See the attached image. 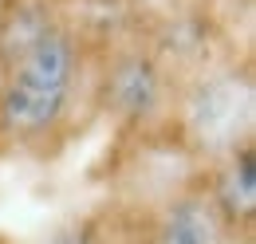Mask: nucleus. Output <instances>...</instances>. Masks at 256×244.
Returning a JSON list of instances; mask_svg holds the SVG:
<instances>
[{
  "mask_svg": "<svg viewBox=\"0 0 256 244\" xmlns=\"http://www.w3.org/2000/svg\"><path fill=\"white\" fill-rule=\"evenodd\" d=\"M79 79H83V48L71 28L52 24L32 48L4 63L0 138L12 146L44 142L67 118Z\"/></svg>",
  "mask_w": 256,
  "mask_h": 244,
  "instance_id": "f257e3e1",
  "label": "nucleus"
},
{
  "mask_svg": "<svg viewBox=\"0 0 256 244\" xmlns=\"http://www.w3.org/2000/svg\"><path fill=\"white\" fill-rule=\"evenodd\" d=\"M256 91L248 67H209L182 94V130L201 158L252 146Z\"/></svg>",
  "mask_w": 256,
  "mask_h": 244,
  "instance_id": "f03ea898",
  "label": "nucleus"
},
{
  "mask_svg": "<svg viewBox=\"0 0 256 244\" xmlns=\"http://www.w3.org/2000/svg\"><path fill=\"white\" fill-rule=\"evenodd\" d=\"M170 83H166V67L154 52L146 48H122L114 60L106 63V79H102V102L106 110L126 126H146L166 110Z\"/></svg>",
  "mask_w": 256,
  "mask_h": 244,
  "instance_id": "7ed1b4c3",
  "label": "nucleus"
},
{
  "mask_svg": "<svg viewBox=\"0 0 256 244\" xmlns=\"http://www.w3.org/2000/svg\"><path fill=\"white\" fill-rule=\"evenodd\" d=\"M232 236L228 220L213 205L205 185H190L170 193L154 213L146 244H224Z\"/></svg>",
  "mask_w": 256,
  "mask_h": 244,
  "instance_id": "20e7f679",
  "label": "nucleus"
},
{
  "mask_svg": "<svg viewBox=\"0 0 256 244\" xmlns=\"http://www.w3.org/2000/svg\"><path fill=\"white\" fill-rule=\"evenodd\" d=\"M213 205L221 209V216L228 220L232 232H252L256 220V154L252 146L217 158L213 170V185H205Z\"/></svg>",
  "mask_w": 256,
  "mask_h": 244,
  "instance_id": "39448f33",
  "label": "nucleus"
},
{
  "mask_svg": "<svg viewBox=\"0 0 256 244\" xmlns=\"http://www.w3.org/2000/svg\"><path fill=\"white\" fill-rule=\"evenodd\" d=\"M224 244H252V232H232Z\"/></svg>",
  "mask_w": 256,
  "mask_h": 244,
  "instance_id": "423d86ee",
  "label": "nucleus"
},
{
  "mask_svg": "<svg viewBox=\"0 0 256 244\" xmlns=\"http://www.w3.org/2000/svg\"><path fill=\"white\" fill-rule=\"evenodd\" d=\"M0 20H4V0H0Z\"/></svg>",
  "mask_w": 256,
  "mask_h": 244,
  "instance_id": "0eeeda50",
  "label": "nucleus"
}]
</instances>
